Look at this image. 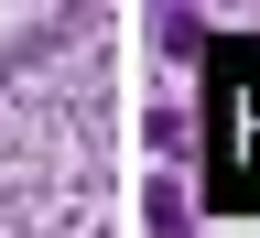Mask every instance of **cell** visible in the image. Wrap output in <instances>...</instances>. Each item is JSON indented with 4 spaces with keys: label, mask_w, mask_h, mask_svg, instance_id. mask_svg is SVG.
Segmentation results:
<instances>
[{
    "label": "cell",
    "mask_w": 260,
    "mask_h": 238,
    "mask_svg": "<svg viewBox=\"0 0 260 238\" xmlns=\"http://www.w3.org/2000/svg\"><path fill=\"white\" fill-rule=\"evenodd\" d=\"M206 141H217V195L260 206V44H228L206 65Z\"/></svg>",
    "instance_id": "1"
}]
</instances>
